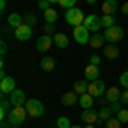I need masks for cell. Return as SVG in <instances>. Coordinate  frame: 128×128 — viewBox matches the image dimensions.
<instances>
[{
  "instance_id": "1",
  "label": "cell",
  "mask_w": 128,
  "mask_h": 128,
  "mask_svg": "<svg viewBox=\"0 0 128 128\" xmlns=\"http://www.w3.org/2000/svg\"><path fill=\"white\" fill-rule=\"evenodd\" d=\"M28 111H26V106H14L12 111L9 113L7 116V121H9L12 126H19L20 123H24L26 118H28Z\"/></svg>"
},
{
  "instance_id": "2",
  "label": "cell",
  "mask_w": 128,
  "mask_h": 128,
  "mask_svg": "<svg viewBox=\"0 0 128 128\" xmlns=\"http://www.w3.org/2000/svg\"><path fill=\"white\" fill-rule=\"evenodd\" d=\"M65 20H67V24L74 26V28H77V26H82V24H84L86 16H84V12H82L80 9L72 7V9L67 10V14H65Z\"/></svg>"
},
{
  "instance_id": "3",
  "label": "cell",
  "mask_w": 128,
  "mask_h": 128,
  "mask_svg": "<svg viewBox=\"0 0 128 128\" xmlns=\"http://www.w3.org/2000/svg\"><path fill=\"white\" fill-rule=\"evenodd\" d=\"M24 106H26L28 114L32 116V118H40V116H43V113H44V106H43V102L38 101V99H28Z\"/></svg>"
},
{
  "instance_id": "4",
  "label": "cell",
  "mask_w": 128,
  "mask_h": 128,
  "mask_svg": "<svg viewBox=\"0 0 128 128\" xmlns=\"http://www.w3.org/2000/svg\"><path fill=\"white\" fill-rule=\"evenodd\" d=\"M123 29H121V26H111V28H108V29H104V38H106V41H109V43H120V41L123 40Z\"/></svg>"
},
{
  "instance_id": "5",
  "label": "cell",
  "mask_w": 128,
  "mask_h": 128,
  "mask_svg": "<svg viewBox=\"0 0 128 128\" xmlns=\"http://www.w3.org/2000/svg\"><path fill=\"white\" fill-rule=\"evenodd\" d=\"M82 26H84L89 32L92 31V34H94V32H98V31H99V28H102V22H101V17H99V16L90 14V16L86 17V20H84V24H82Z\"/></svg>"
},
{
  "instance_id": "6",
  "label": "cell",
  "mask_w": 128,
  "mask_h": 128,
  "mask_svg": "<svg viewBox=\"0 0 128 128\" xmlns=\"http://www.w3.org/2000/svg\"><path fill=\"white\" fill-rule=\"evenodd\" d=\"M74 38H75V41L79 44H89L90 34H89V31L84 26H77V28H74Z\"/></svg>"
},
{
  "instance_id": "7",
  "label": "cell",
  "mask_w": 128,
  "mask_h": 128,
  "mask_svg": "<svg viewBox=\"0 0 128 128\" xmlns=\"http://www.w3.org/2000/svg\"><path fill=\"white\" fill-rule=\"evenodd\" d=\"M80 120L86 121L87 125H94V123H98V121H99V111H96L94 108L84 109L82 114H80Z\"/></svg>"
},
{
  "instance_id": "8",
  "label": "cell",
  "mask_w": 128,
  "mask_h": 128,
  "mask_svg": "<svg viewBox=\"0 0 128 128\" xmlns=\"http://www.w3.org/2000/svg\"><path fill=\"white\" fill-rule=\"evenodd\" d=\"M14 36L17 38V41H28L32 36V29L28 24H20L17 29H14Z\"/></svg>"
},
{
  "instance_id": "9",
  "label": "cell",
  "mask_w": 128,
  "mask_h": 128,
  "mask_svg": "<svg viewBox=\"0 0 128 128\" xmlns=\"http://www.w3.org/2000/svg\"><path fill=\"white\" fill-rule=\"evenodd\" d=\"M104 90H106L104 82L99 80V79H96V80H92V82L89 84V90H87V92L90 94V96H94V98H99V96L104 94Z\"/></svg>"
},
{
  "instance_id": "10",
  "label": "cell",
  "mask_w": 128,
  "mask_h": 128,
  "mask_svg": "<svg viewBox=\"0 0 128 128\" xmlns=\"http://www.w3.org/2000/svg\"><path fill=\"white\" fill-rule=\"evenodd\" d=\"M16 90V80L12 77H5V79L0 80V94L5 96V94H12Z\"/></svg>"
},
{
  "instance_id": "11",
  "label": "cell",
  "mask_w": 128,
  "mask_h": 128,
  "mask_svg": "<svg viewBox=\"0 0 128 128\" xmlns=\"http://www.w3.org/2000/svg\"><path fill=\"white\" fill-rule=\"evenodd\" d=\"M51 43H53V36L51 34H43L36 41V48H38V51H48L51 48Z\"/></svg>"
},
{
  "instance_id": "12",
  "label": "cell",
  "mask_w": 128,
  "mask_h": 128,
  "mask_svg": "<svg viewBox=\"0 0 128 128\" xmlns=\"http://www.w3.org/2000/svg\"><path fill=\"white\" fill-rule=\"evenodd\" d=\"M26 94H24V90H19V89H16L12 94H10V102H12V106H24L26 104Z\"/></svg>"
},
{
  "instance_id": "13",
  "label": "cell",
  "mask_w": 128,
  "mask_h": 128,
  "mask_svg": "<svg viewBox=\"0 0 128 128\" xmlns=\"http://www.w3.org/2000/svg\"><path fill=\"white\" fill-rule=\"evenodd\" d=\"M77 92L75 90H72V92H65L63 96H62V104L63 106H74V104H77Z\"/></svg>"
},
{
  "instance_id": "14",
  "label": "cell",
  "mask_w": 128,
  "mask_h": 128,
  "mask_svg": "<svg viewBox=\"0 0 128 128\" xmlns=\"http://www.w3.org/2000/svg\"><path fill=\"white\" fill-rule=\"evenodd\" d=\"M104 34H98V32H94L90 38H89V44H90V48H102V44H104Z\"/></svg>"
},
{
  "instance_id": "15",
  "label": "cell",
  "mask_w": 128,
  "mask_h": 128,
  "mask_svg": "<svg viewBox=\"0 0 128 128\" xmlns=\"http://www.w3.org/2000/svg\"><path fill=\"white\" fill-rule=\"evenodd\" d=\"M53 43L58 46V48H67L68 46V38H67V34H62V32H55L53 34Z\"/></svg>"
},
{
  "instance_id": "16",
  "label": "cell",
  "mask_w": 128,
  "mask_h": 128,
  "mask_svg": "<svg viewBox=\"0 0 128 128\" xmlns=\"http://www.w3.org/2000/svg\"><path fill=\"white\" fill-rule=\"evenodd\" d=\"M102 55H104L108 60H114V58H118V56H120V48H118V46H114V44H109V46L104 48Z\"/></svg>"
},
{
  "instance_id": "17",
  "label": "cell",
  "mask_w": 128,
  "mask_h": 128,
  "mask_svg": "<svg viewBox=\"0 0 128 128\" xmlns=\"http://www.w3.org/2000/svg\"><path fill=\"white\" fill-rule=\"evenodd\" d=\"M86 79L89 80V82H92V80H96L99 77V68H98V65H87V68H86Z\"/></svg>"
},
{
  "instance_id": "18",
  "label": "cell",
  "mask_w": 128,
  "mask_h": 128,
  "mask_svg": "<svg viewBox=\"0 0 128 128\" xmlns=\"http://www.w3.org/2000/svg\"><path fill=\"white\" fill-rule=\"evenodd\" d=\"M120 96H121V92H120L118 87H109L108 90H106V101H108L109 104L120 101Z\"/></svg>"
},
{
  "instance_id": "19",
  "label": "cell",
  "mask_w": 128,
  "mask_h": 128,
  "mask_svg": "<svg viewBox=\"0 0 128 128\" xmlns=\"http://www.w3.org/2000/svg\"><path fill=\"white\" fill-rule=\"evenodd\" d=\"M116 9H118L116 0H104V4H102V12H104V14L113 16V14L116 12Z\"/></svg>"
},
{
  "instance_id": "20",
  "label": "cell",
  "mask_w": 128,
  "mask_h": 128,
  "mask_svg": "<svg viewBox=\"0 0 128 128\" xmlns=\"http://www.w3.org/2000/svg\"><path fill=\"white\" fill-rule=\"evenodd\" d=\"M40 67L44 72H51V70L55 68V60L51 58V56H43L41 62H40Z\"/></svg>"
},
{
  "instance_id": "21",
  "label": "cell",
  "mask_w": 128,
  "mask_h": 128,
  "mask_svg": "<svg viewBox=\"0 0 128 128\" xmlns=\"http://www.w3.org/2000/svg\"><path fill=\"white\" fill-rule=\"evenodd\" d=\"M92 101H94V96H90L89 92H86V94H82L79 98V104L84 109H87V108H92Z\"/></svg>"
},
{
  "instance_id": "22",
  "label": "cell",
  "mask_w": 128,
  "mask_h": 128,
  "mask_svg": "<svg viewBox=\"0 0 128 128\" xmlns=\"http://www.w3.org/2000/svg\"><path fill=\"white\" fill-rule=\"evenodd\" d=\"M74 90H75V92H79L80 96H82V94H86V92L89 90V82H87V79H86V80H77V82L74 84Z\"/></svg>"
},
{
  "instance_id": "23",
  "label": "cell",
  "mask_w": 128,
  "mask_h": 128,
  "mask_svg": "<svg viewBox=\"0 0 128 128\" xmlns=\"http://www.w3.org/2000/svg\"><path fill=\"white\" fill-rule=\"evenodd\" d=\"M111 114H113V111L109 106H102V108L99 109V121L98 123H104V121H108L111 118Z\"/></svg>"
},
{
  "instance_id": "24",
  "label": "cell",
  "mask_w": 128,
  "mask_h": 128,
  "mask_svg": "<svg viewBox=\"0 0 128 128\" xmlns=\"http://www.w3.org/2000/svg\"><path fill=\"white\" fill-rule=\"evenodd\" d=\"M56 19H58V12L53 9V7H50L48 10H44V20H46V22L55 24V22H56Z\"/></svg>"
},
{
  "instance_id": "25",
  "label": "cell",
  "mask_w": 128,
  "mask_h": 128,
  "mask_svg": "<svg viewBox=\"0 0 128 128\" xmlns=\"http://www.w3.org/2000/svg\"><path fill=\"white\" fill-rule=\"evenodd\" d=\"M9 24H10V28H14V29H17V28H19L20 24H24V22H22V17H20L19 14H10L9 16Z\"/></svg>"
},
{
  "instance_id": "26",
  "label": "cell",
  "mask_w": 128,
  "mask_h": 128,
  "mask_svg": "<svg viewBox=\"0 0 128 128\" xmlns=\"http://www.w3.org/2000/svg\"><path fill=\"white\" fill-rule=\"evenodd\" d=\"M101 22H102V28L108 29V28H111V26H114V17H113V16H108V14H104V16L101 17Z\"/></svg>"
},
{
  "instance_id": "27",
  "label": "cell",
  "mask_w": 128,
  "mask_h": 128,
  "mask_svg": "<svg viewBox=\"0 0 128 128\" xmlns=\"http://www.w3.org/2000/svg\"><path fill=\"white\" fill-rule=\"evenodd\" d=\"M10 104H12L10 101L2 99V102H0V118H2V120H5V116H7V109H9Z\"/></svg>"
},
{
  "instance_id": "28",
  "label": "cell",
  "mask_w": 128,
  "mask_h": 128,
  "mask_svg": "<svg viewBox=\"0 0 128 128\" xmlns=\"http://www.w3.org/2000/svg\"><path fill=\"white\" fill-rule=\"evenodd\" d=\"M56 126L58 128H70L72 125H70V120L67 118V116H60V118L56 120Z\"/></svg>"
},
{
  "instance_id": "29",
  "label": "cell",
  "mask_w": 128,
  "mask_h": 128,
  "mask_svg": "<svg viewBox=\"0 0 128 128\" xmlns=\"http://www.w3.org/2000/svg\"><path fill=\"white\" fill-rule=\"evenodd\" d=\"M116 118H118L121 123H128V109L121 108L118 113H116Z\"/></svg>"
},
{
  "instance_id": "30",
  "label": "cell",
  "mask_w": 128,
  "mask_h": 128,
  "mask_svg": "<svg viewBox=\"0 0 128 128\" xmlns=\"http://www.w3.org/2000/svg\"><path fill=\"white\" fill-rule=\"evenodd\" d=\"M106 128H121V121L118 118H109L106 121Z\"/></svg>"
},
{
  "instance_id": "31",
  "label": "cell",
  "mask_w": 128,
  "mask_h": 128,
  "mask_svg": "<svg viewBox=\"0 0 128 128\" xmlns=\"http://www.w3.org/2000/svg\"><path fill=\"white\" fill-rule=\"evenodd\" d=\"M58 4L62 5V7H63V9H72V7H75L77 0H60Z\"/></svg>"
},
{
  "instance_id": "32",
  "label": "cell",
  "mask_w": 128,
  "mask_h": 128,
  "mask_svg": "<svg viewBox=\"0 0 128 128\" xmlns=\"http://www.w3.org/2000/svg\"><path fill=\"white\" fill-rule=\"evenodd\" d=\"M38 7H40V10H48L50 7H51V4H50L48 0H38Z\"/></svg>"
},
{
  "instance_id": "33",
  "label": "cell",
  "mask_w": 128,
  "mask_h": 128,
  "mask_svg": "<svg viewBox=\"0 0 128 128\" xmlns=\"http://www.w3.org/2000/svg\"><path fill=\"white\" fill-rule=\"evenodd\" d=\"M120 84H121L125 89H128V72H123V74H121V77H120Z\"/></svg>"
},
{
  "instance_id": "34",
  "label": "cell",
  "mask_w": 128,
  "mask_h": 128,
  "mask_svg": "<svg viewBox=\"0 0 128 128\" xmlns=\"http://www.w3.org/2000/svg\"><path fill=\"white\" fill-rule=\"evenodd\" d=\"M53 32H55V24L46 22V24H44V34H53Z\"/></svg>"
},
{
  "instance_id": "35",
  "label": "cell",
  "mask_w": 128,
  "mask_h": 128,
  "mask_svg": "<svg viewBox=\"0 0 128 128\" xmlns=\"http://www.w3.org/2000/svg\"><path fill=\"white\" fill-rule=\"evenodd\" d=\"M120 102H121V104H128V89H125V90L121 92V96H120Z\"/></svg>"
},
{
  "instance_id": "36",
  "label": "cell",
  "mask_w": 128,
  "mask_h": 128,
  "mask_svg": "<svg viewBox=\"0 0 128 128\" xmlns=\"http://www.w3.org/2000/svg\"><path fill=\"white\" fill-rule=\"evenodd\" d=\"M90 63H92V65H99V63H101V56H99V55H92V56H90Z\"/></svg>"
},
{
  "instance_id": "37",
  "label": "cell",
  "mask_w": 128,
  "mask_h": 128,
  "mask_svg": "<svg viewBox=\"0 0 128 128\" xmlns=\"http://www.w3.org/2000/svg\"><path fill=\"white\" fill-rule=\"evenodd\" d=\"M109 108H111V111H113V113H118V111H120L118 101H116V102H111V104H109Z\"/></svg>"
},
{
  "instance_id": "38",
  "label": "cell",
  "mask_w": 128,
  "mask_h": 128,
  "mask_svg": "<svg viewBox=\"0 0 128 128\" xmlns=\"http://www.w3.org/2000/svg\"><path fill=\"white\" fill-rule=\"evenodd\" d=\"M26 22L34 24V22H36V17H34V16H28V17H26V20H24V24H26Z\"/></svg>"
},
{
  "instance_id": "39",
  "label": "cell",
  "mask_w": 128,
  "mask_h": 128,
  "mask_svg": "<svg viewBox=\"0 0 128 128\" xmlns=\"http://www.w3.org/2000/svg\"><path fill=\"white\" fill-rule=\"evenodd\" d=\"M0 50H2V51H0L2 55H5V53H7V44H5V41H2V44H0Z\"/></svg>"
},
{
  "instance_id": "40",
  "label": "cell",
  "mask_w": 128,
  "mask_h": 128,
  "mask_svg": "<svg viewBox=\"0 0 128 128\" xmlns=\"http://www.w3.org/2000/svg\"><path fill=\"white\" fill-rule=\"evenodd\" d=\"M121 12H123L125 16H128V2H125V4L121 5Z\"/></svg>"
},
{
  "instance_id": "41",
  "label": "cell",
  "mask_w": 128,
  "mask_h": 128,
  "mask_svg": "<svg viewBox=\"0 0 128 128\" xmlns=\"http://www.w3.org/2000/svg\"><path fill=\"white\" fill-rule=\"evenodd\" d=\"M5 5H7V2L5 0H0V12L4 14V10H5Z\"/></svg>"
},
{
  "instance_id": "42",
  "label": "cell",
  "mask_w": 128,
  "mask_h": 128,
  "mask_svg": "<svg viewBox=\"0 0 128 128\" xmlns=\"http://www.w3.org/2000/svg\"><path fill=\"white\" fill-rule=\"evenodd\" d=\"M9 121H7V120H2V125H0V128H9Z\"/></svg>"
},
{
  "instance_id": "43",
  "label": "cell",
  "mask_w": 128,
  "mask_h": 128,
  "mask_svg": "<svg viewBox=\"0 0 128 128\" xmlns=\"http://www.w3.org/2000/svg\"><path fill=\"white\" fill-rule=\"evenodd\" d=\"M48 2H50V4H58L60 0H48Z\"/></svg>"
},
{
  "instance_id": "44",
  "label": "cell",
  "mask_w": 128,
  "mask_h": 128,
  "mask_svg": "<svg viewBox=\"0 0 128 128\" xmlns=\"http://www.w3.org/2000/svg\"><path fill=\"white\" fill-rule=\"evenodd\" d=\"M87 4H96V0H86Z\"/></svg>"
},
{
  "instance_id": "45",
  "label": "cell",
  "mask_w": 128,
  "mask_h": 128,
  "mask_svg": "<svg viewBox=\"0 0 128 128\" xmlns=\"http://www.w3.org/2000/svg\"><path fill=\"white\" fill-rule=\"evenodd\" d=\"M86 128H96V126H94V125H87Z\"/></svg>"
},
{
  "instance_id": "46",
  "label": "cell",
  "mask_w": 128,
  "mask_h": 128,
  "mask_svg": "<svg viewBox=\"0 0 128 128\" xmlns=\"http://www.w3.org/2000/svg\"><path fill=\"white\" fill-rule=\"evenodd\" d=\"M70 128H82V126H79V125H77V126H70Z\"/></svg>"
},
{
  "instance_id": "47",
  "label": "cell",
  "mask_w": 128,
  "mask_h": 128,
  "mask_svg": "<svg viewBox=\"0 0 128 128\" xmlns=\"http://www.w3.org/2000/svg\"><path fill=\"white\" fill-rule=\"evenodd\" d=\"M10 128H19V126H10Z\"/></svg>"
}]
</instances>
